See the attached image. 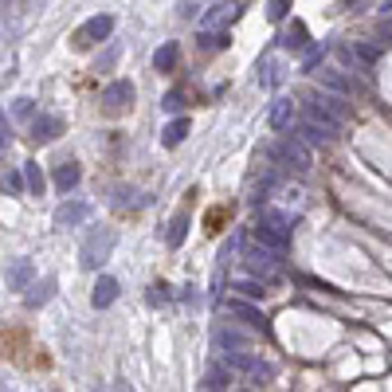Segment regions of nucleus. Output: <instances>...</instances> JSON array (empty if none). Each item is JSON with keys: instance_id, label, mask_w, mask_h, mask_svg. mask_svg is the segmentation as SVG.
<instances>
[{"instance_id": "nucleus-1", "label": "nucleus", "mask_w": 392, "mask_h": 392, "mask_svg": "<svg viewBox=\"0 0 392 392\" xmlns=\"http://www.w3.org/2000/svg\"><path fill=\"white\" fill-rule=\"evenodd\" d=\"M114 244H118L114 227H98V232H90V235H87V244H83V251H78V263L87 267V271H98V267L110 259Z\"/></svg>"}, {"instance_id": "nucleus-2", "label": "nucleus", "mask_w": 392, "mask_h": 392, "mask_svg": "<svg viewBox=\"0 0 392 392\" xmlns=\"http://www.w3.org/2000/svg\"><path fill=\"white\" fill-rule=\"evenodd\" d=\"M110 31H114V16H110V12H98V16H90L71 39H75L78 51H87V48H94V43H102V39H110Z\"/></svg>"}, {"instance_id": "nucleus-3", "label": "nucleus", "mask_w": 392, "mask_h": 392, "mask_svg": "<svg viewBox=\"0 0 392 392\" xmlns=\"http://www.w3.org/2000/svg\"><path fill=\"white\" fill-rule=\"evenodd\" d=\"M134 94L137 90H134L130 78H114V83L102 90V110H106V114H126L130 102H134Z\"/></svg>"}, {"instance_id": "nucleus-4", "label": "nucleus", "mask_w": 392, "mask_h": 392, "mask_svg": "<svg viewBox=\"0 0 392 392\" xmlns=\"http://www.w3.org/2000/svg\"><path fill=\"white\" fill-rule=\"evenodd\" d=\"M251 239L271 247V251H279V255L286 251V244H290V235H286V227L279 224V220H259V224L251 227Z\"/></svg>"}, {"instance_id": "nucleus-5", "label": "nucleus", "mask_w": 392, "mask_h": 392, "mask_svg": "<svg viewBox=\"0 0 392 392\" xmlns=\"http://www.w3.org/2000/svg\"><path fill=\"white\" fill-rule=\"evenodd\" d=\"M274 157H283V161H294V169H310V149H306L298 137H279V146H274Z\"/></svg>"}, {"instance_id": "nucleus-6", "label": "nucleus", "mask_w": 392, "mask_h": 392, "mask_svg": "<svg viewBox=\"0 0 392 392\" xmlns=\"http://www.w3.org/2000/svg\"><path fill=\"white\" fill-rule=\"evenodd\" d=\"M274 255H279V251H271V247H263V244H255V251L247 255V267H251L255 274H263V279H274V274H279Z\"/></svg>"}, {"instance_id": "nucleus-7", "label": "nucleus", "mask_w": 392, "mask_h": 392, "mask_svg": "<svg viewBox=\"0 0 392 392\" xmlns=\"http://www.w3.org/2000/svg\"><path fill=\"white\" fill-rule=\"evenodd\" d=\"M90 216V204H83V200H67V204L55 208V227H75L83 224Z\"/></svg>"}, {"instance_id": "nucleus-8", "label": "nucleus", "mask_w": 392, "mask_h": 392, "mask_svg": "<svg viewBox=\"0 0 392 392\" xmlns=\"http://www.w3.org/2000/svg\"><path fill=\"white\" fill-rule=\"evenodd\" d=\"M31 274H36L31 259H12V263H8V271H4V279H8V290H28Z\"/></svg>"}, {"instance_id": "nucleus-9", "label": "nucleus", "mask_w": 392, "mask_h": 392, "mask_svg": "<svg viewBox=\"0 0 392 392\" xmlns=\"http://www.w3.org/2000/svg\"><path fill=\"white\" fill-rule=\"evenodd\" d=\"M59 134H63V118L59 114H39L36 122H31V137H36V141H55Z\"/></svg>"}, {"instance_id": "nucleus-10", "label": "nucleus", "mask_w": 392, "mask_h": 392, "mask_svg": "<svg viewBox=\"0 0 392 392\" xmlns=\"http://www.w3.org/2000/svg\"><path fill=\"white\" fill-rule=\"evenodd\" d=\"M114 298H118V279L102 274L94 283V290H90V306H94V310H106V306H114Z\"/></svg>"}, {"instance_id": "nucleus-11", "label": "nucleus", "mask_w": 392, "mask_h": 392, "mask_svg": "<svg viewBox=\"0 0 392 392\" xmlns=\"http://www.w3.org/2000/svg\"><path fill=\"white\" fill-rule=\"evenodd\" d=\"M298 134L310 141V146H330L333 137H337V130L322 126V122H314V118H302V126H298Z\"/></svg>"}, {"instance_id": "nucleus-12", "label": "nucleus", "mask_w": 392, "mask_h": 392, "mask_svg": "<svg viewBox=\"0 0 392 392\" xmlns=\"http://www.w3.org/2000/svg\"><path fill=\"white\" fill-rule=\"evenodd\" d=\"M176 59H181V43H176V39H169V43H161V48L153 51V67L165 75V71L176 67Z\"/></svg>"}, {"instance_id": "nucleus-13", "label": "nucleus", "mask_w": 392, "mask_h": 392, "mask_svg": "<svg viewBox=\"0 0 392 392\" xmlns=\"http://www.w3.org/2000/svg\"><path fill=\"white\" fill-rule=\"evenodd\" d=\"M55 294V279H43V283H28V294H24V306L28 310H36V306H43Z\"/></svg>"}, {"instance_id": "nucleus-14", "label": "nucleus", "mask_w": 392, "mask_h": 392, "mask_svg": "<svg viewBox=\"0 0 392 392\" xmlns=\"http://www.w3.org/2000/svg\"><path fill=\"white\" fill-rule=\"evenodd\" d=\"M314 75L322 78V87L337 90V94H353V90H361V83H353V78L337 75V71H314Z\"/></svg>"}, {"instance_id": "nucleus-15", "label": "nucleus", "mask_w": 392, "mask_h": 392, "mask_svg": "<svg viewBox=\"0 0 392 392\" xmlns=\"http://www.w3.org/2000/svg\"><path fill=\"white\" fill-rule=\"evenodd\" d=\"M78 181H83V169H78L75 161H63V165L55 169V188H59V192H71Z\"/></svg>"}, {"instance_id": "nucleus-16", "label": "nucleus", "mask_w": 392, "mask_h": 392, "mask_svg": "<svg viewBox=\"0 0 392 392\" xmlns=\"http://www.w3.org/2000/svg\"><path fill=\"white\" fill-rule=\"evenodd\" d=\"M224 365H232V369H244V372H251V377H271V369H267V365H259L255 357H244V353H224Z\"/></svg>"}, {"instance_id": "nucleus-17", "label": "nucleus", "mask_w": 392, "mask_h": 392, "mask_svg": "<svg viewBox=\"0 0 392 392\" xmlns=\"http://www.w3.org/2000/svg\"><path fill=\"white\" fill-rule=\"evenodd\" d=\"M161 235H165V244H169V247H181V244H185V235H188V212H176Z\"/></svg>"}, {"instance_id": "nucleus-18", "label": "nucleus", "mask_w": 392, "mask_h": 392, "mask_svg": "<svg viewBox=\"0 0 392 392\" xmlns=\"http://www.w3.org/2000/svg\"><path fill=\"white\" fill-rule=\"evenodd\" d=\"M188 130H192V126H188V118H176V122H169L165 134H161V146H165V149H176V146H181V141L188 137Z\"/></svg>"}, {"instance_id": "nucleus-19", "label": "nucleus", "mask_w": 392, "mask_h": 392, "mask_svg": "<svg viewBox=\"0 0 392 392\" xmlns=\"http://www.w3.org/2000/svg\"><path fill=\"white\" fill-rule=\"evenodd\" d=\"M227 314H235V318H244L251 330H259V333H267V318L259 310H251V306H244V302H227Z\"/></svg>"}, {"instance_id": "nucleus-20", "label": "nucleus", "mask_w": 392, "mask_h": 392, "mask_svg": "<svg viewBox=\"0 0 392 392\" xmlns=\"http://www.w3.org/2000/svg\"><path fill=\"white\" fill-rule=\"evenodd\" d=\"M279 48H286V51H302L306 48V24H302V20H294L290 31L279 39Z\"/></svg>"}, {"instance_id": "nucleus-21", "label": "nucleus", "mask_w": 392, "mask_h": 392, "mask_svg": "<svg viewBox=\"0 0 392 392\" xmlns=\"http://www.w3.org/2000/svg\"><path fill=\"white\" fill-rule=\"evenodd\" d=\"M232 384V377H227V369H220V365H212V369L204 372V381H200V388H227Z\"/></svg>"}, {"instance_id": "nucleus-22", "label": "nucleus", "mask_w": 392, "mask_h": 392, "mask_svg": "<svg viewBox=\"0 0 392 392\" xmlns=\"http://www.w3.org/2000/svg\"><path fill=\"white\" fill-rule=\"evenodd\" d=\"M349 55H357L365 67H372V63H377V55H381V48H377V43H365V39H357V43L349 48Z\"/></svg>"}, {"instance_id": "nucleus-23", "label": "nucleus", "mask_w": 392, "mask_h": 392, "mask_svg": "<svg viewBox=\"0 0 392 392\" xmlns=\"http://www.w3.org/2000/svg\"><path fill=\"white\" fill-rule=\"evenodd\" d=\"M290 114H294L290 98H283V102H279V106L271 110V126H274V130H286V122H290Z\"/></svg>"}, {"instance_id": "nucleus-24", "label": "nucleus", "mask_w": 392, "mask_h": 392, "mask_svg": "<svg viewBox=\"0 0 392 392\" xmlns=\"http://www.w3.org/2000/svg\"><path fill=\"white\" fill-rule=\"evenodd\" d=\"M235 290L244 294V298H263L267 286H263V279H259V283H255V279H239V283H235Z\"/></svg>"}, {"instance_id": "nucleus-25", "label": "nucleus", "mask_w": 392, "mask_h": 392, "mask_svg": "<svg viewBox=\"0 0 392 392\" xmlns=\"http://www.w3.org/2000/svg\"><path fill=\"white\" fill-rule=\"evenodd\" d=\"M0 188H4V192H24V188H28V181H24V173H16V169H12V173L0 176Z\"/></svg>"}, {"instance_id": "nucleus-26", "label": "nucleus", "mask_w": 392, "mask_h": 392, "mask_svg": "<svg viewBox=\"0 0 392 392\" xmlns=\"http://www.w3.org/2000/svg\"><path fill=\"white\" fill-rule=\"evenodd\" d=\"M185 106H188V102H185V94H181V90H169V94L161 98V110H165V114H181Z\"/></svg>"}, {"instance_id": "nucleus-27", "label": "nucleus", "mask_w": 392, "mask_h": 392, "mask_svg": "<svg viewBox=\"0 0 392 392\" xmlns=\"http://www.w3.org/2000/svg\"><path fill=\"white\" fill-rule=\"evenodd\" d=\"M216 345H220V349H239L244 337H239L235 330H216Z\"/></svg>"}, {"instance_id": "nucleus-28", "label": "nucleus", "mask_w": 392, "mask_h": 392, "mask_svg": "<svg viewBox=\"0 0 392 392\" xmlns=\"http://www.w3.org/2000/svg\"><path fill=\"white\" fill-rule=\"evenodd\" d=\"M286 12H290V0H267V20H286Z\"/></svg>"}, {"instance_id": "nucleus-29", "label": "nucleus", "mask_w": 392, "mask_h": 392, "mask_svg": "<svg viewBox=\"0 0 392 392\" xmlns=\"http://www.w3.org/2000/svg\"><path fill=\"white\" fill-rule=\"evenodd\" d=\"M24 176H28V188H31V192H43V185H48V181H43V173H39V165H36V161H28V173H24Z\"/></svg>"}, {"instance_id": "nucleus-30", "label": "nucleus", "mask_w": 392, "mask_h": 392, "mask_svg": "<svg viewBox=\"0 0 392 392\" xmlns=\"http://www.w3.org/2000/svg\"><path fill=\"white\" fill-rule=\"evenodd\" d=\"M314 102H322V106L330 110L333 118H337V122H342V118H345V106H342V98H333V94H322V98H314Z\"/></svg>"}, {"instance_id": "nucleus-31", "label": "nucleus", "mask_w": 392, "mask_h": 392, "mask_svg": "<svg viewBox=\"0 0 392 392\" xmlns=\"http://www.w3.org/2000/svg\"><path fill=\"white\" fill-rule=\"evenodd\" d=\"M216 48H227V36H216V31H204V36H200V51H216Z\"/></svg>"}, {"instance_id": "nucleus-32", "label": "nucleus", "mask_w": 392, "mask_h": 392, "mask_svg": "<svg viewBox=\"0 0 392 392\" xmlns=\"http://www.w3.org/2000/svg\"><path fill=\"white\" fill-rule=\"evenodd\" d=\"M322 55H326V48H310V51H306V59H302V71H318Z\"/></svg>"}, {"instance_id": "nucleus-33", "label": "nucleus", "mask_w": 392, "mask_h": 392, "mask_svg": "<svg viewBox=\"0 0 392 392\" xmlns=\"http://www.w3.org/2000/svg\"><path fill=\"white\" fill-rule=\"evenodd\" d=\"M8 137H12V130H8V118H4V110H0V149L8 146Z\"/></svg>"}, {"instance_id": "nucleus-34", "label": "nucleus", "mask_w": 392, "mask_h": 392, "mask_svg": "<svg viewBox=\"0 0 392 392\" xmlns=\"http://www.w3.org/2000/svg\"><path fill=\"white\" fill-rule=\"evenodd\" d=\"M114 59H118V48H110V51H106V59H98V63H94V71H106L110 63H114Z\"/></svg>"}, {"instance_id": "nucleus-35", "label": "nucleus", "mask_w": 392, "mask_h": 392, "mask_svg": "<svg viewBox=\"0 0 392 392\" xmlns=\"http://www.w3.org/2000/svg\"><path fill=\"white\" fill-rule=\"evenodd\" d=\"M377 31H381V39H388V43H392V20H381V28H377Z\"/></svg>"}, {"instance_id": "nucleus-36", "label": "nucleus", "mask_w": 392, "mask_h": 392, "mask_svg": "<svg viewBox=\"0 0 392 392\" xmlns=\"http://www.w3.org/2000/svg\"><path fill=\"white\" fill-rule=\"evenodd\" d=\"M16 114H31V98H16Z\"/></svg>"}, {"instance_id": "nucleus-37", "label": "nucleus", "mask_w": 392, "mask_h": 392, "mask_svg": "<svg viewBox=\"0 0 392 392\" xmlns=\"http://www.w3.org/2000/svg\"><path fill=\"white\" fill-rule=\"evenodd\" d=\"M345 4H353V0H345Z\"/></svg>"}]
</instances>
